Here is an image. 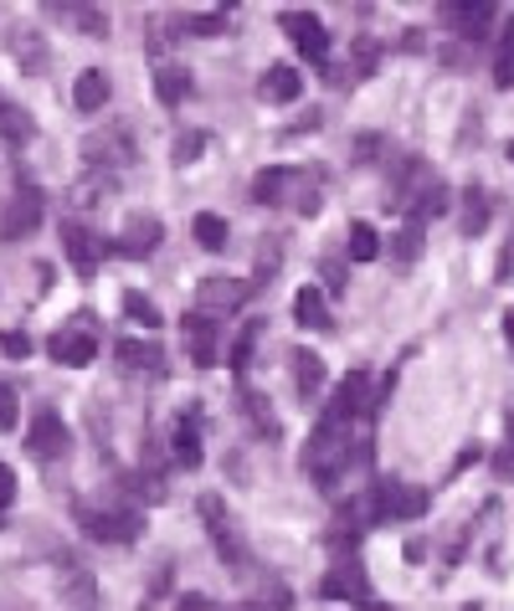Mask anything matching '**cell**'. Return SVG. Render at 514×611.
Listing matches in <instances>:
<instances>
[{
    "label": "cell",
    "instance_id": "cell-1",
    "mask_svg": "<svg viewBox=\"0 0 514 611\" xmlns=\"http://www.w3.org/2000/svg\"><path fill=\"white\" fill-rule=\"evenodd\" d=\"M196 514H201V524H206V534H211V545H217L221 565L243 571L247 560H253V545H247V534H243V524H237V514L221 504V493H201V499H196Z\"/></svg>",
    "mask_w": 514,
    "mask_h": 611
},
{
    "label": "cell",
    "instance_id": "cell-2",
    "mask_svg": "<svg viewBox=\"0 0 514 611\" xmlns=\"http://www.w3.org/2000/svg\"><path fill=\"white\" fill-rule=\"evenodd\" d=\"M78 524L88 540L98 545H135L139 534H145V514L129 504H78Z\"/></svg>",
    "mask_w": 514,
    "mask_h": 611
},
{
    "label": "cell",
    "instance_id": "cell-3",
    "mask_svg": "<svg viewBox=\"0 0 514 611\" xmlns=\"http://www.w3.org/2000/svg\"><path fill=\"white\" fill-rule=\"evenodd\" d=\"M253 196L263 200V206H298V211H314V206H319V196L309 190V175L288 170V165H273V170L257 175Z\"/></svg>",
    "mask_w": 514,
    "mask_h": 611
},
{
    "label": "cell",
    "instance_id": "cell-4",
    "mask_svg": "<svg viewBox=\"0 0 514 611\" xmlns=\"http://www.w3.org/2000/svg\"><path fill=\"white\" fill-rule=\"evenodd\" d=\"M98 345H103V339H98L93 319L82 314L78 324H62V329L47 339V355H52L57 365H68V371H82V365H93L98 359Z\"/></svg>",
    "mask_w": 514,
    "mask_h": 611
},
{
    "label": "cell",
    "instance_id": "cell-5",
    "mask_svg": "<svg viewBox=\"0 0 514 611\" xmlns=\"http://www.w3.org/2000/svg\"><path fill=\"white\" fill-rule=\"evenodd\" d=\"M370 519H417L427 509V489L417 483H402V479H380L366 499Z\"/></svg>",
    "mask_w": 514,
    "mask_h": 611
},
{
    "label": "cell",
    "instance_id": "cell-6",
    "mask_svg": "<svg viewBox=\"0 0 514 611\" xmlns=\"http://www.w3.org/2000/svg\"><path fill=\"white\" fill-rule=\"evenodd\" d=\"M103 253H109V247H103V237H98L88 221H62V257L72 263V273H78L82 283L98 273Z\"/></svg>",
    "mask_w": 514,
    "mask_h": 611
},
{
    "label": "cell",
    "instance_id": "cell-7",
    "mask_svg": "<svg viewBox=\"0 0 514 611\" xmlns=\"http://www.w3.org/2000/svg\"><path fill=\"white\" fill-rule=\"evenodd\" d=\"M180 339H186L190 365H201V371H211L221 359V324L211 314H201V308H190L186 319H180Z\"/></svg>",
    "mask_w": 514,
    "mask_h": 611
},
{
    "label": "cell",
    "instance_id": "cell-8",
    "mask_svg": "<svg viewBox=\"0 0 514 611\" xmlns=\"http://www.w3.org/2000/svg\"><path fill=\"white\" fill-rule=\"evenodd\" d=\"M135 139H129V124H113V129H98V134H88L82 139V160L93 165H103V175L113 170V165H135Z\"/></svg>",
    "mask_w": 514,
    "mask_h": 611
},
{
    "label": "cell",
    "instance_id": "cell-9",
    "mask_svg": "<svg viewBox=\"0 0 514 611\" xmlns=\"http://www.w3.org/2000/svg\"><path fill=\"white\" fill-rule=\"evenodd\" d=\"M41 226V190L37 186H16L11 200L0 206V237L16 242V237H31Z\"/></svg>",
    "mask_w": 514,
    "mask_h": 611
},
{
    "label": "cell",
    "instance_id": "cell-10",
    "mask_svg": "<svg viewBox=\"0 0 514 611\" xmlns=\"http://www.w3.org/2000/svg\"><path fill=\"white\" fill-rule=\"evenodd\" d=\"M319 597H329V601H370L366 565H360L355 555H339L335 565L325 571V581H319Z\"/></svg>",
    "mask_w": 514,
    "mask_h": 611
},
{
    "label": "cell",
    "instance_id": "cell-11",
    "mask_svg": "<svg viewBox=\"0 0 514 611\" xmlns=\"http://www.w3.org/2000/svg\"><path fill=\"white\" fill-rule=\"evenodd\" d=\"M284 31H288V41L298 47V57H309L314 67L329 62V31H325V21H319L314 11H284Z\"/></svg>",
    "mask_w": 514,
    "mask_h": 611
},
{
    "label": "cell",
    "instance_id": "cell-12",
    "mask_svg": "<svg viewBox=\"0 0 514 611\" xmlns=\"http://www.w3.org/2000/svg\"><path fill=\"white\" fill-rule=\"evenodd\" d=\"M72 437H68V426H62V416L57 412H37L27 426V452L37 457V463H57V457H68Z\"/></svg>",
    "mask_w": 514,
    "mask_h": 611
},
{
    "label": "cell",
    "instance_id": "cell-13",
    "mask_svg": "<svg viewBox=\"0 0 514 611\" xmlns=\"http://www.w3.org/2000/svg\"><path fill=\"white\" fill-rule=\"evenodd\" d=\"M247 298H253V283H243V278H206L201 288H196V304H201V314H211V319L237 314Z\"/></svg>",
    "mask_w": 514,
    "mask_h": 611
},
{
    "label": "cell",
    "instance_id": "cell-14",
    "mask_svg": "<svg viewBox=\"0 0 514 611\" xmlns=\"http://www.w3.org/2000/svg\"><path fill=\"white\" fill-rule=\"evenodd\" d=\"M160 242H165V226H160V216L135 211V216H129V221H123L119 242H113V253H123V257H145V253H155Z\"/></svg>",
    "mask_w": 514,
    "mask_h": 611
},
{
    "label": "cell",
    "instance_id": "cell-15",
    "mask_svg": "<svg viewBox=\"0 0 514 611\" xmlns=\"http://www.w3.org/2000/svg\"><path fill=\"white\" fill-rule=\"evenodd\" d=\"M170 457H176V467H201V412L190 406V412L176 416V437H170Z\"/></svg>",
    "mask_w": 514,
    "mask_h": 611
},
{
    "label": "cell",
    "instance_id": "cell-16",
    "mask_svg": "<svg viewBox=\"0 0 514 611\" xmlns=\"http://www.w3.org/2000/svg\"><path fill=\"white\" fill-rule=\"evenodd\" d=\"M257 93H263V104H294V98H304V78H298V67H268L263 72V82H257Z\"/></svg>",
    "mask_w": 514,
    "mask_h": 611
},
{
    "label": "cell",
    "instance_id": "cell-17",
    "mask_svg": "<svg viewBox=\"0 0 514 611\" xmlns=\"http://www.w3.org/2000/svg\"><path fill=\"white\" fill-rule=\"evenodd\" d=\"M0 139H6V145H16V149L37 139V119H31V108L11 104L6 93H0Z\"/></svg>",
    "mask_w": 514,
    "mask_h": 611
},
{
    "label": "cell",
    "instance_id": "cell-18",
    "mask_svg": "<svg viewBox=\"0 0 514 611\" xmlns=\"http://www.w3.org/2000/svg\"><path fill=\"white\" fill-rule=\"evenodd\" d=\"M288 365H294L298 401H314L319 391H325V359L314 355V349H294V355H288Z\"/></svg>",
    "mask_w": 514,
    "mask_h": 611
},
{
    "label": "cell",
    "instance_id": "cell-19",
    "mask_svg": "<svg viewBox=\"0 0 514 611\" xmlns=\"http://www.w3.org/2000/svg\"><path fill=\"white\" fill-rule=\"evenodd\" d=\"M109 78H103V67H88V72H78V82H72V104H78V114H98V108L109 104Z\"/></svg>",
    "mask_w": 514,
    "mask_h": 611
},
{
    "label": "cell",
    "instance_id": "cell-20",
    "mask_svg": "<svg viewBox=\"0 0 514 611\" xmlns=\"http://www.w3.org/2000/svg\"><path fill=\"white\" fill-rule=\"evenodd\" d=\"M294 319L304 324V329H314V334H329V329H335V314L325 308L319 288H298V293H294Z\"/></svg>",
    "mask_w": 514,
    "mask_h": 611
},
{
    "label": "cell",
    "instance_id": "cell-21",
    "mask_svg": "<svg viewBox=\"0 0 514 611\" xmlns=\"http://www.w3.org/2000/svg\"><path fill=\"white\" fill-rule=\"evenodd\" d=\"M443 16L463 31V37H484V31L494 27L500 6H488V0H478V6H443Z\"/></svg>",
    "mask_w": 514,
    "mask_h": 611
},
{
    "label": "cell",
    "instance_id": "cell-22",
    "mask_svg": "<svg viewBox=\"0 0 514 611\" xmlns=\"http://www.w3.org/2000/svg\"><path fill=\"white\" fill-rule=\"evenodd\" d=\"M113 355H119L123 371H149V375L165 371L160 349H155V345H139V339H119V345H113Z\"/></svg>",
    "mask_w": 514,
    "mask_h": 611
},
{
    "label": "cell",
    "instance_id": "cell-23",
    "mask_svg": "<svg viewBox=\"0 0 514 611\" xmlns=\"http://www.w3.org/2000/svg\"><path fill=\"white\" fill-rule=\"evenodd\" d=\"M155 98H160L165 108H180L190 98V72L186 67H160L155 72Z\"/></svg>",
    "mask_w": 514,
    "mask_h": 611
},
{
    "label": "cell",
    "instance_id": "cell-24",
    "mask_svg": "<svg viewBox=\"0 0 514 611\" xmlns=\"http://www.w3.org/2000/svg\"><path fill=\"white\" fill-rule=\"evenodd\" d=\"M243 406H247V422H253V432H257L263 442H278V437H284V426H278L273 406L257 396V391H243Z\"/></svg>",
    "mask_w": 514,
    "mask_h": 611
},
{
    "label": "cell",
    "instance_id": "cell-25",
    "mask_svg": "<svg viewBox=\"0 0 514 611\" xmlns=\"http://www.w3.org/2000/svg\"><path fill=\"white\" fill-rule=\"evenodd\" d=\"M447 200H453V196H447V186H443V180H433V186H427L417 200H412V206H406V216H412V226H427L433 216L447 211Z\"/></svg>",
    "mask_w": 514,
    "mask_h": 611
},
{
    "label": "cell",
    "instance_id": "cell-26",
    "mask_svg": "<svg viewBox=\"0 0 514 611\" xmlns=\"http://www.w3.org/2000/svg\"><path fill=\"white\" fill-rule=\"evenodd\" d=\"M11 47H16V62H21V72H47V41L37 37V31H16L11 37Z\"/></svg>",
    "mask_w": 514,
    "mask_h": 611
},
{
    "label": "cell",
    "instance_id": "cell-27",
    "mask_svg": "<svg viewBox=\"0 0 514 611\" xmlns=\"http://www.w3.org/2000/svg\"><path fill=\"white\" fill-rule=\"evenodd\" d=\"M263 334H268V324H263V319H247L243 334L231 339V371H237V381L247 375V359H253V349H257V339H263Z\"/></svg>",
    "mask_w": 514,
    "mask_h": 611
},
{
    "label": "cell",
    "instance_id": "cell-28",
    "mask_svg": "<svg viewBox=\"0 0 514 611\" xmlns=\"http://www.w3.org/2000/svg\"><path fill=\"white\" fill-rule=\"evenodd\" d=\"M190 231H196V242H201L206 253H227V237H231V231H227V221H221L217 211H201L196 221H190Z\"/></svg>",
    "mask_w": 514,
    "mask_h": 611
},
{
    "label": "cell",
    "instance_id": "cell-29",
    "mask_svg": "<svg viewBox=\"0 0 514 611\" xmlns=\"http://www.w3.org/2000/svg\"><path fill=\"white\" fill-rule=\"evenodd\" d=\"M123 314H129V319H135V324H145L149 334H155V329H160V324H165V314H160V308H155V298H145V293H139V288H129V293H123Z\"/></svg>",
    "mask_w": 514,
    "mask_h": 611
},
{
    "label": "cell",
    "instance_id": "cell-30",
    "mask_svg": "<svg viewBox=\"0 0 514 611\" xmlns=\"http://www.w3.org/2000/svg\"><path fill=\"white\" fill-rule=\"evenodd\" d=\"M380 257V237L370 221H355L350 226V263H376Z\"/></svg>",
    "mask_w": 514,
    "mask_h": 611
},
{
    "label": "cell",
    "instance_id": "cell-31",
    "mask_svg": "<svg viewBox=\"0 0 514 611\" xmlns=\"http://www.w3.org/2000/svg\"><path fill=\"white\" fill-rule=\"evenodd\" d=\"M463 231H468V237H478V231H484L488 226V190H468V196H463Z\"/></svg>",
    "mask_w": 514,
    "mask_h": 611
},
{
    "label": "cell",
    "instance_id": "cell-32",
    "mask_svg": "<svg viewBox=\"0 0 514 611\" xmlns=\"http://www.w3.org/2000/svg\"><path fill=\"white\" fill-rule=\"evenodd\" d=\"M494 82H500V88H514V21L504 27L500 52H494Z\"/></svg>",
    "mask_w": 514,
    "mask_h": 611
},
{
    "label": "cell",
    "instance_id": "cell-33",
    "mask_svg": "<svg viewBox=\"0 0 514 611\" xmlns=\"http://www.w3.org/2000/svg\"><path fill=\"white\" fill-rule=\"evenodd\" d=\"M201 149H206V134H180V139H176V149H170V165H176V170H180V165H190V160H196V155H201Z\"/></svg>",
    "mask_w": 514,
    "mask_h": 611
},
{
    "label": "cell",
    "instance_id": "cell-34",
    "mask_svg": "<svg viewBox=\"0 0 514 611\" xmlns=\"http://www.w3.org/2000/svg\"><path fill=\"white\" fill-rule=\"evenodd\" d=\"M417 247H422V226H406V237L396 242V263L412 267V263H417Z\"/></svg>",
    "mask_w": 514,
    "mask_h": 611
},
{
    "label": "cell",
    "instance_id": "cell-35",
    "mask_svg": "<svg viewBox=\"0 0 514 611\" xmlns=\"http://www.w3.org/2000/svg\"><path fill=\"white\" fill-rule=\"evenodd\" d=\"M16 416H21V406H16V391L0 381V432H11Z\"/></svg>",
    "mask_w": 514,
    "mask_h": 611
},
{
    "label": "cell",
    "instance_id": "cell-36",
    "mask_svg": "<svg viewBox=\"0 0 514 611\" xmlns=\"http://www.w3.org/2000/svg\"><path fill=\"white\" fill-rule=\"evenodd\" d=\"M190 31H201V37H211V31H221L227 27V11H206V16H196V21H186Z\"/></svg>",
    "mask_w": 514,
    "mask_h": 611
},
{
    "label": "cell",
    "instance_id": "cell-37",
    "mask_svg": "<svg viewBox=\"0 0 514 611\" xmlns=\"http://www.w3.org/2000/svg\"><path fill=\"white\" fill-rule=\"evenodd\" d=\"M11 499H16V473L0 463V524H6V509H11Z\"/></svg>",
    "mask_w": 514,
    "mask_h": 611
},
{
    "label": "cell",
    "instance_id": "cell-38",
    "mask_svg": "<svg viewBox=\"0 0 514 611\" xmlns=\"http://www.w3.org/2000/svg\"><path fill=\"white\" fill-rule=\"evenodd\" d=\"M176 611H221V607L211 597H201V591H186V597L176 601Z\"/></svg>",
    "mask_w": 514,
    "mask_h": 611
},
{
    "label": "cell",
    "instance_id": "cell-39",
    "mask_svg": "<svg viewBox=\"0 0 514 611\" xmlns=\"http://www.w3.org/2000/svg\"><path fill=\"white\" fill-rule=\"evenodd\" d=\"M0 349H6V355H16V359H27L31 355V339H27V334H0Z\"/></svg>",
    "mask_w": 514,
    "mask_h": 611
},
{
    "label": "cell",
    "instance_id": "cell-40",
    "mask_svg": "<svg viewBox=\"0 0 514 611\" xmlns=\"http://www.w3.org/2000/svg\"><path fill=\"white\" fill-rule=\"evenodd\" d=\"M510 165H514V145H510Z\"/></svg>",
    "mask_w": 514,
    "mask_h": 611
},
{
    "label": "cell",
    "instance_id": "cell-41",
    "mask_svg": "<svg viewBox=\"0 0 514 611\" xmlns=\"http://www.w3.org/2000/svg\"><path fill=\"white\" fill-rule=\"evenodd\" d=\"M463 611H478V607H463Z\"/></svg>",
    "mask_w": 514,
    "mask_h": 611
},
{
    "label": "cell",
    "instance_id": "cell-42",
    "mask_svg": "<svg viewBox=\"0 0 514 611\" xmlns=\"http://www.w3.org/2000/svg\"><path fill=\"white\" fill-rule=\"evenodd\" d=\"M243 611H257V607H243Z\"/></svg>",
    "mask_w": 514,
    "mask_h": 611
}]
</instances>
